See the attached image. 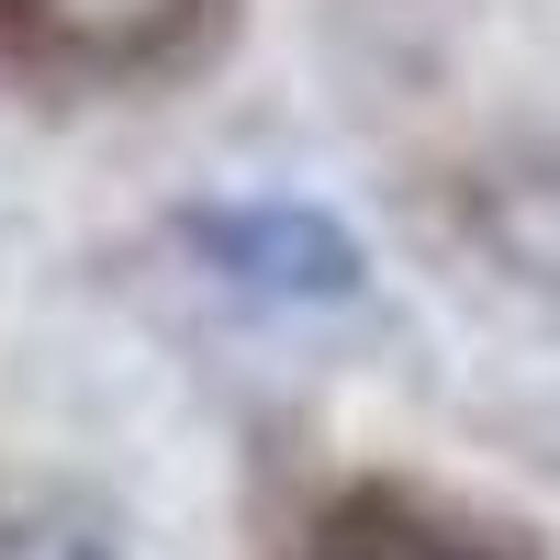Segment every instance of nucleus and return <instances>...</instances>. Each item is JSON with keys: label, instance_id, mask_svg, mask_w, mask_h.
<instances>
[{"label": "nucleus", "instance_id": "obj_1", "mask_svg": "<svg viewBox=\"0 0 560 560\" xmlns=\"http://www.w3.org/2000/svg\"><path fill=\"white\" fill-rule=\"evenodd\" d=\"M191 247L213 258L224 292H247V303H359V236L337 213H314V202H224L191 224Z\"/></svg>", "mask_w": 560, "mask_h": 560}, {"label": "nucleus", "instance_id": "obj_2", "mask_svg": "<svg viewBox=\"0 0 560 560\" xmlns=\"http://www.w3.org/2000/svg\"><path fill=\"white\" fill-rule=\"evenodd\" d=\"M471 236L493 247L504 280L527 292H560V158H527V168H493L482 202H471Z\"/></svg>", "mask_w": 560, "mask_h": 560}, {"label": "nucleus", "instance_id": "obj_3", "mask_svg": "<svg viewBox=\"0 0 560 560\" xmlns=\"http://www.w3.org/2000/svg\"><path fill=\"white\" fill-rule=\"evenodd\" d=\"M0 560H124L102 516H68V504H34V516H0Z\"/></svg>", "mask_w": 560, "mask_h": 560}, {"label": "nucleus", "instance_id": "obj_4", "mask_svg": "<svg viewBox=\"0 0 560 560\" xmlns=\"http://www.w3.org/2000/svg\"><path fill=\"white\" fill-rule=\"evenodd\" d=\"M57 34H79V45H147V34H168L191 0H34Z\"/></svg>", "mask_w": 560, "mask_h": 560}, {"label": "nucleus", "instance_id": "obj_5", "mask_svg": "<svg viewBox=\"0 0 560 560\" xmlns=\"http://www.w3.org/2000/svg\"><path fill=\"white\" fill-rule=\"evenodd\" d=\"M370 560H482V549H438V538H393V549H370Z\"/></svg>", "mask_w": 560, "mask_h": 560}]
</instances>
